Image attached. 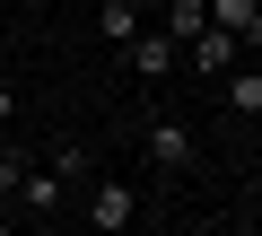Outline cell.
<instances>
[{
  "mask_svg": "<svg viewBox=\"0 0 262 236\" xmlns=\"http://www.w3.org/2000/svg\"><path fill=\"white\" fill-rule=\"evenodd\" d=\"M96 27H105V44H131V35H140V0H105Z\"/></svg>",
  "mask_w": 262,
  "mask_h": 236,
  "instance_id": "obj_9",
  "label": "cell"
},
{
  "mask_svg": "<svg viewBox=\"0 0 262 236\" xmlns=\"http://www.w3.org/2000/svg\"><path fill=\"white\" fill-rule=\"evenodd\" d=\"M9 114H18V88H9V70H0V123H9Z\"/></svg>",
  "mask_w": 262,
  "mask_h": 236,
  "instance_id": "obj_12",
  "label": "cell"
},
{
  "mask_svg": "<svg viewBox=\"0 0 262 236\" xmlns=\"http://www.w3.org/2000/svg\"><path fill=\"white\" fill-rule=\"evenodd\" d=\"M44 166H53V184L70 192V184H88V175H96V149H88V140H53V158H44Z\"/></svg>",
  "mask_w": 262,
  "mask_h": 236,
  "instance_id": "obj_7",
  "label": "cell"
},
{
  "mask_svg": "<svg viewBox=\"0 0 262 236\" xmlns=\"http://www.w3.org/2000/svg\"><path fill=\"white\" fill-rule=\"evenodd\" d=\"M0 236H27V227H18V219H0Z\"/></svg>",
  "mask_w": 262,
  "mask_h": 236,
  "instance_id": "obj_13",
  "label": "cell"
},
{
  "mask_svg": "<svg viewBox=\"0 0 262 236\" xmlns=\"http://www.w3.org/2000/svg\"><path fill=\"white\" fill-rule=\"evenodd\" d=\"M9 201H18V210H27V219H35V227H44V219H53V210H61V201H70V192H61V184H53V166H44V158H35V166H27V175H18V192H9Z\"/></svg>",
  "mask_w": 262,
  "mask_h": 236,
  "instance_id": "obj_6",
  "label": "cell"
},
{
  "mask_svg": "<svg viewBox=\"0 0 262 236\" xmlns=\"http://www.w3.org/2000/svg\"><path fill=\"white\" fill-rule=\"evenodd\" d=\"M140 158H149L158 175H184V166L201 158V140H192V123H175V114H149V123H140Z\"/></svg>",
  "mask_w": 262,
  "mask_h": 236,
  "instance_id": "obj_1",
  "label": "cell"
},
{
  "mask_svg": "<svg viewBox=\"0 0 262 236\" xmlns=\"http://www.w3.org/2000/svg\"><path fill=\"white\" fill-rule=\"evenodd\" d=\"M227 114H245V123H253V114H262V70H253V53L227 70Z\"/></svg>",
  "mask_w": 262,
  "mask_h": 236,
  "instance_id": "obj_8",
  "label": "cell"
},
{
  "mask_svg": "<svg viewBox=\"0 0 262 236\" xmlns=\"http://www.w3.org/2000/svg\"><path fill=\"white\" fill-rule=\"evenodd\" d=\"M131 219H140V192H131V184H96L88 192V227L96 236H122Z\"/></svg>",
  "mask_w": 262,
  "mask_h": 236,
  "instance_id": "obj_3",
  "label": "cell"
},
{
  "mask_svg": "<svg viewBox=\"0 0 262 236\" xmlns=\"http://www.w3.org/2000/svg\"><path fill=\"white\" fill-rule=\"evenodd\" d=\"M201 27H210V18H201V0H175V9H166V35H175V44L201 35Z\"/></svg>",
  "mask_w": 262,
  "mask_h": 236,
  "instance_id": "obj_10",
  "label": "cell"
},
{
  "mask_svg": "<svg viewBox=\"0 0 262 236\" xmlns=\"http://www.w3.org/2000/svg\"><path fill=\"white\" fill-rule=\"evenodd\" d=\"M27 166H35L27 149H0V201H9V192H18V175H27Z\"/></svg>",
  "mask_w": 262,
  "mask_h": 236,
  "instance_id": "obj_11",
  "label": "cell"
},
{
  "mask_svg": "<svg viewBox=\"0 0 262 236\" xmlns=\"http://www.w3.org/2000/svg\"><path fill=\"white\" fill-rule=\"evenodd\" d=\"M0 70H9V44H0Z\"/></svg>",
  "mask_w": 262,
  "mask_h": 236,
  "instance_id": "obj_14",
  "label": "cell"
},
{
  "mask_svg": "<svg viewBox=\"0 0 262 236\" xmlns=\"http://www.w3.org/2000/svg\"><path fill=\"white\" fill-rule=\"evenodd\" d=\"M184 53H192V70H201V79H227V70L245 61V44H236V35H219V27H201V35H184Z\"/></svg>",
  "mask_w": 262,
  "mask_h": 236,
  "instance_id": "obj_5",
  "label": "cell"
},
{
  "mask_svg": "<svg viewBox=\"0 0 262 236\" xmlns=\"http://www.w3.org/2000/svg\"><path fill=\"white\" fill-rule=\"evenodd\" d=\"M201 18H210L219 35H236L245 53L262 44V0H201Z\"/></svg>",
  "mask_w": 262,
  "mask_h": 236,
  "instance_id": "obj_4",
  "label": "cell"
},
{
  "mask_svg": "<svg viewBox=\"0 0 262 236\" xmlns=\"http://www.w3.org/2000/svg\"><path fill=\"white\" fill-rule=\"evenodd\" d=\"M122 61H131V79H140V88H158V79L175 70V35H166V27H140V35L122 44Z\"/></svg>",
  "mask_w": 262,
  "mask_h": 236,
  "instance_id": "obj_2",
  "label": "cell"
}]
</instances>
